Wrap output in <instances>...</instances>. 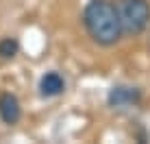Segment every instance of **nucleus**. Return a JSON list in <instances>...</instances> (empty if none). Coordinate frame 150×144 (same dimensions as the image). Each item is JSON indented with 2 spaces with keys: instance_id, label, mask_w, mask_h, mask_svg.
I'll return each mask as SVG.
<instances>
[{
  "instance_id": "f257e3e1",
  "label": "nucleus",
  "mask_w": 150,
  "mask_h": 144,
  "mask_svg": "<svg viewBox=\"0 0 150 144\" xmlns=\"http://www.w3.org/2000/svg\"><path fill=\"white\" fill-rule=\"evenodd\" d=\"M83 24H85L89 37L105 48L117 44L122 37L117 9L109 0H89L83 9Z\"/></svg>"
},
{
  "instance_id": "f03ea898",
  "label": "nucleus",
  "mask_w": 150,
  "mask_h": 144,
  "mask_svg": "<svg viewBox=\"0 0 150 144\" xmlns=\"http://www.w3.org/2000/svg\"><path fill=\"white\" fill-rule=\"evenodd\" d=\"M115 9L120 18L122 35H139L150 24L148 0H117Z\"/></svg>"
},
{
  "instance_id": "7ed1b4c3",
  "label": "nucleus",
  "mask_w": 150,
  "mask_h": 144,
  "mask_svg": "<svg viewBox=\"0 0 150 144\" xmlns=\"http://www.w3.org/2000/svg\"><path fill=\"white\" fill-rule=\"evenodd\" d=\"M20 118H22V105H20L18 96L9 94H0V120L4 125H18Z\"/></svg>"
},
{
  "instance_id": "20e7f679",
  "label": "nucleus",
  "mask_w": 150,
  "mask_h": 144,
  "mask_svg": "<svg viewBox=\"0 0 150 144\" xmlns=\"http://www.w3.org/2000/svg\"><path fill=\"white\" fill-rule=\"evenodd\" d=\"M139 98H142V92H139L137 87H126V85L111 87L109 96H107V101H109L111 107H128V105L139 103Z\"/></svg>"
},
{
  "instance_id": "39448f33",
  "label": "nucleus",
  "mask_w": 150,
  "mask_h": 144,
  "mask_svg": "<svg viewBox=\"0 0 150 144\" xmlns=\"http://www.w3.org/2000/svg\"><path fill=\"white\" fill-rule=\"evenodd\" d=\"M63 90H65V81L59 72H48V74L41 76V81H39V94L41 96L52 98V96H59Z\"/></svg>"
},
{
  "instance_id": "423d86ee",
  "label": "nucleus",
  "mask_w": 150,
  "mask_h": 144,
  "mask_svg": "<svg viewBox=\"0 0 150 144\" xmlns=\"http://www.w3.org/2000/svg\"><path fill=\"white\" fill-rule=\"evenodd\" d=\"M18 50H20L18 39H13V37L0 39V59H13L18 55Z\"/></svg>"
},
{
  "instance_id": "0eeeda50",
  "label": "nucleus",
  "mask_w": 150,
  "mask_h": 144,
  "mask_svg": "<svg viewBox=\"0 0 150 144\" xmlns=\"http://www.w3.org/2000/svg\"><path fill=\"white\" fill-rule=\"evenodd\" d=\"M148 48H150V39H148Z\"/></svg>"
}]
</instances>
